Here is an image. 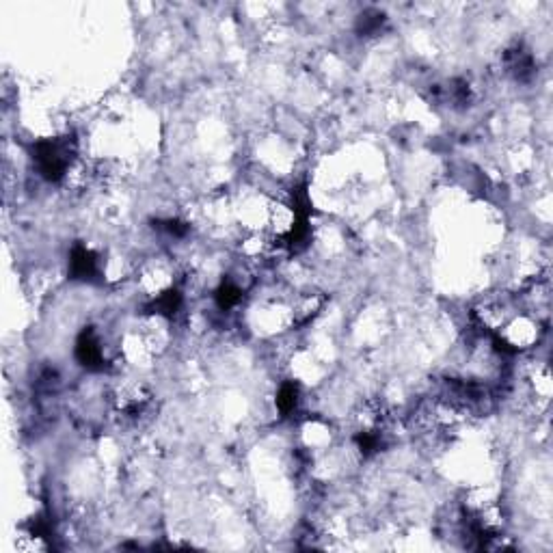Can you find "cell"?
Instances as JSON below:
<instances>
[{
  "label": "cell",
  "mask_w": 553,
  "mask_h": 553,
  "mask_svg": "<svg viewBox=\"0 0 553 553\" xmlns=\"http://www.w3.org/2000/svg\"><path fill=\"white\" fill-rule=\"evenodd\" d=\"M541 320L536 316L521 312L512 314L506 325L499 329V337L510 350H530L541 342Z\"/></svg>",
  "instance_id": "cell-1"
}]
</instances>
